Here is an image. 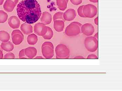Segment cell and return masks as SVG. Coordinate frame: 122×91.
Returning a JSON list of instances; mask_svg holds the SVG:
<instances>
[{
  "instance_id": "6da1fadb",
  "label": "cell",
  "mask_w": 122,
  "mask_h": 91,
  "mask_svg": "<svg viewBox=\"0 0 122 91\" xmlns=\"http://www.w3.org/2000/svg\"><path fill=\"white\" fill-rule=\"evenodd\" d=\"M18 18L26 23H34L41 15V6L36 0H23L18 4L17 8Z\"/></svg>"
},
{
  "instance_id": "7a4b0ae2",
  "label": "cell",
  "mask_w": 122,
  "mask_h": 91,
  "mask_svg": "<svg viewBox=\"0 0 122 91\" xmlns=\"http://www.w3.org/2000/svg\"><path fill=\"white\" fill-rule=\"evenodd\" d=\"M82 25L80 22L74 21L71 22L66 28L65 33L69 36H75L80 34Z\"/></svg>"
},
{
  "instance_id": "3957f363",
  "label": "cell",
  "mask_w": 122,
  "mask_h": 91,
  "mask_svg": "<svg viewBox=\"0 0 122 91\" xmlns=\"http://www.w3.org/2000/svg\"><path fill=\"white\" fill-rule=\"evenodd\" d=\"M42 55L45 59H50L54 56V46L51 41L44 42L41 46Z\"/></svg>"
},
{
  "instance_id": "277c9868",
  "label": "cell",
  "mask_w": 122,
  "mask_h": 91,
  "mask_svg": "<svg viewBox=\"0 0 122 91\" xmlns=\"http://www.w3.org/2000/svg\"><path fill=\"white\" fill-rule=\"evenodd\" d=\"M55 52L57 59H68L69 57V49L65 45L60 44L57 46Z\"/></svg>"
},
{
  "instance_id": "5b68a950",
  "label": "cell",
  "mask_w": 122,
  "mask_h": 91,
  "mask_svg": "<svg viewBox=\"0 0 122 91\" xmlns=\"http://www.w3.org/2000/svg\"><path fill=\"white\" fill-rule=\"evenodd\" d=\"M85 46L86 50L91 52H94L98 48V41L94 36H89L85 40Z\"/></svg>"
},
{
  "instance_id": "8992f818",
  "label": "cell",
  "mask_w": 122,
  "mask_h": 91,
  "mask_svg": "<svg viewBox=\"0 0 122 91\" xmlns=\"http://www.w3.org/2000/svg\"><path fill=\"white\" fill-rule=\"evenodd\" d=\"M83 13L85 18H94L97 14V8L95 5L92 4H88L84 5Z\"/></svg>"
},
{
  "instance_id": "52a82bcc",
  "label": "cell",
  "mask_w": 122,
  "mask_h": 91,
  "mask_svg": "<svg viewBox=\"0 0 122 91\" xmlns=\"http://www.w3.org/2000/svg\"><path fill=\"white\" fill-rule=\"evenodd\" d=\"M13 43L15 45H18L22 43L24 40V35L22 32L18 29L13 31L11 33Z\"/></svg>"
},
{
  "instance_id": "ba28073f",
  "label": "cell",
  "mask_w": 122,
  "mask_h": 91,
  "mask_svg": "<svg viewBox=\"0 0 122 91\" xmlns=\"http://www.w3.org/2000/svg\"><path fill=\"white\" fill-rule=\"evenodd\" d=\"M34 33L38 36H43L45 35L48 30L47 26L42 23H37L34 27Z\"/></svg>"
},
{
  "instance_id": "9c48e42d",
  "label": "cell",
  "mask_w": 122,
  "mask_h": 91,
  "mask_svg": "<svg viewBox=\"0 0 122 91\" xmlns=\"http://www.w3.org/2000/svg\"><path fill=\"white\" fill-rule=\"evenodd\" d=\"M81 31L85 36H91L94 34L95 28L93 25L90 23H86L82 25Z\"/></svg>"
},
{
  "instance_id": "30bf717a",
  "label": "cell",
  "mask_w": 122,
  "mask_h": 91,
  "mask_svg": "<svg viewBox=\"0 0 122 91\" xmlns=\"http://www.w3.org/2000/svg\"><path fill=\"white\" fill-rule=\"evenodd\" d=\"M77 16L76 11L73 9H69L63 13V18L66 21L73 20Z\"/></svg>"
},
{
  "instance_id": "8fae6325",
  "label": "cell",
  "mask_w": 122,
  "mask_h": 91,
  "mask_svg": "<svg viewBox=\"0 0 122 91\" xmlns=\"http://www.w3.org/2000/svg\"><path fill=\"white\" fill-rule=\"evenodd\" d=\"M8 23L10 27L13 29L19 28L20 25V22L19 18L15 16H12L9 18Z\"/></svg>"
},
{
  "instance_id": "7c38bea8",
  "label": "cell",
  "mask_w": 122,
  "mask_h": 91,
  "mask_svg": "<svg viewBox=\"0 0 122 91\" xmlns=\"http://www.w3.org/2000/svg\"><path fill=\"white\" fill-rule=\"evenodd\" d=\"M41 21L45 25L49 24L52 21V15L48 12H44L41 15Z\"/></svg>"
},
{
  "instance_id": "4fadbf2b",
  "label": "cell",
  "mask_w": 122,
  "mask_h": 91,
  "mask_svg": "<svg viewBox=\"0 0 122 91\" xmlns=\"http://www.w3.org/2000/svg\"><path fill=\"white\" fill-rule=\"evenodd\" d=\"M16 5L11 0H6L4 4L3 8L5 12H11L13 11Z\"/></svg>"
},
{
  "instance_id": "5bb4252c",
  "label": "cell",
  "mask_w": 122,
  "mask_h": 91,
  "mask_svg": "<svg viewBox=\"0 0 122 91\" xmlns=\"http://www.w3.org/2000/svg\"><path fill=\"white\" fill-rule=\"evenodd\" d=\"M25 53L28 58L33 59L36 55L37 50L34 47H30L25 49Z\"/></svg>"
},
{
  "instance_id": "9a60e30c",
  "label": "cell",
  "mask_w": 122,
  "mask_h": 91,
  "mask_svg": "<svg viewBox=\"0 0 122 91\" xmlns=\"http://www.w3.org/2000/svg\"><path fill=\"white\" fill-rule=\"evenodd\" d=\"M20 29L22 32L25 35L31 34L33 32V26L30 24L26 23H24L21 24Z\"/></svg>"
},
{
  "instance_id": "2e32d148",
  "label": "cell",
  "mask_w": 122,
  "mask_h": 91,
  "mask_svg": "<svg viewBox=\"0 0 122 91\" xmlns=\"http://www.w3.org/2000/svg\"><path fill=\"white\" fill-rule=\"evenodd\" d=\"M65 26V21L62 20H56L54 21V28L57 32L63 31Z\"/></svg>"
},
{
  "instance_id": "e0dca14e",
  "label": "cell",
  "mask_w": 122,
  "mask_h": 91,
  "mask_svg": "<svg viewBox=\"0 0 122 91\" xmlns=\"http://www.w3.org/2000/svg\"><path fill=\"white\" fill-rule=\"evenodd\" d=\"M1 47L2 50L7 52L12 51L14 49V46L11 41L2 42L1 45Z\"/></svg>"
},
{
  "instance_id": "ac0fdd59",
  "label": "cell",
  "mask_w": 122,
  "mask_h": 91,
  "mask_svg": "<svg viewBox=\"0 0 122 91\" xmlns=\"http://www.w3.org/2000/svg\"><path fill=\"white\" fill-rule=\"evenodd\" d=\"M58 8L59 10L64 11L67 7L69 0H56Z\"/></svg>"
},
{
  "instance_id": "d6986e66",
  "label": "cell",
  "mask_w": 122,
  "mask_h": 91,
  "mask_svg": "<svg viewBox=\"0 0 122 91\" xmlns=\"http://www.w3.org/2000/svg\"><path fill=\"white\" fill-rule=\"evenodd\" d=\"M38 41V38L37 36L34 33L28 35L27 37V42L30 45H35L37 43Z\"/></svg>"
},
{
  "instance_id": "ffe728a7",
  "label": "cell",
  "mask_w": 122,
  "mask_h": 91,
  "mask_svg": "<svg viewBox=\"0 0 122 91\" xmlns=\"http://www.w3.org/2000/svg\"><path fill=\"white\" fill-rule=\"evenodd\" d=\"M10 38V35L7 32L4 30L0 31V41L7 42L9 41Z\"/></svg>"
},
{
  "instance_id": "44dd1931",
  "label": "cell",
  "mask_w": 122,
  "mask_h": 91,
  "mask_svg": "<svg viewBox=\"0 0 122 91\" xmlns=\"http://www.w3.org/2000/svg\"><path fill=\"white\" fill-rule=\"evenodd\" d=\"M48 30L45 35L43 36L42 37L46 40H51L52 38L54 35L52 29L50 27L47 26Z\"/></svg>"
},
{
  "instance_id": "7402d4cb",
  "label": "cell",
  "mask_w": 122,
  "mask_h": 91,
  "mask_svg": "<svg viewBox=\"0 0 122 91\" xmlns=\"http://www.w3.org/2000/svg\"><path fill=\"white\" fill-rule=\"evenodd\" d=\"M8 19L7 13L3 10H0V23H4L6 22Z\"/></svg>"
},
{
  "instance_id": "603a6c76",
  "label": "cell",
  "mask_w": 122,
  "mask_h": 91,
  "mask_svg": "<svg viewBox=\"0 0 122 91\" xmlns=\"http://www.w3.org/2000/svg\"><path fill=\"white\" fill-rule=\"evenodd\" d=\"M63 13L61 12H57L53 16V19L54 21L56 20H62L65 21L63 18Z\"/></svg>"
},
{
  "instance_id": "cb8c5ba5",
  "label": "cell",
  "mask_w": 122,
  "mask_h": 91,
  "mask_svg": "<svg viewBox=\"0 0 122 91\" xmlns=\"http://www.w3.org/2000/svg\"><path fill=\"white\" fill-rule=\"evenodd\" d=\"M84 5H81L77 9V13L79 16L82 18H85L83 13V8Z\"/></svg>"
},
{
  "instance_id": "d4e9b609",
  "label": "cell",
  "mask_w": 122,
  "mask_h": 91,
  "mask_svg": "<svg viewBox=\"0 0 122 91\" xmlns=\"http://www.w3.org/2000/svg\"><path fill=\"white\" fill-rule=\"evenodd\" d=\"M15 58V55L12 52L8 53L3 57L4 59H14Z\"/></svg>"
},
{
  "instance_id": "484cf974",
  "label": "cell",
  "mask_w": 122,
  "mask_h": 91,
  "mask_svg": "<svg viewBox=\"0 0 122 91\" xmlns=\"http://www.w3.org/2000/svg\"><path fill=\"white\" fill-rule=\"evenodd\" d=\"M19 57L20 59H28V57L25 53V49H22L20 51L19 53Z\"/></svg>"
},
{
  "instance_id": "4316f807",
  "label": "cell",
  "mask_w": 122,
  "mask_h": 91,
  "mask_svg": "<svg viewBox=\"0 0 122 91\" xmlns=\"http://www.w3.org/2000/svg\"><path fill=\"white\" fill-rule=\"evenodd\" d=\"M70 1L73 5H78L82 3V0H70Z\"/></svg>"
},
{
  "instance_id": "83f0119b",
  "label": "cell",
  "mask_w": 122,
  "mask_h": 91,
  "mask_svg": "<svg viewBox=\"0 0 122 91\" xmlns=\"http://www.w3.org/2000/svg\"><path fill=\"white\" fill-rule=\"evenodd\" d=\"M87 59H98V57L94 54H90L88 55Z\"/></svg>"
},
{
  "instance_id": "f1b7e54d",
  "label": "cell",
  "mask_w": 122,
  "mask_h": 91,
  "mask_svg": "<svg viewBox=\"0 0 122 91\" xmlns=\"http://www.w3.org/2000/svg\"><path fill=\"white\" fill-rule=\"evenodd\" d=\"M4 57V54H3V51L0 45V59H3Z\"/></svg>"
},
{
  "instance_id": "f546056e",
  "label": "cell",
  "mask_w": 122,
  "mask_h": 91,
  "mask_svg": "<svg viewBox=\"0 0 122 91\" xmlns=\"http://www.w3.org/2000/svg\"><path fill=\"white\" fill-rule=\"evenodd\" d=\"M94 22L95 24L96 25H98V17H97L94 20Z\"/></svg>"
},
{
  "instance_id": "4dcf8cb0",
  "label": "cell",
  "mask_w": 122,
  "mask_h": 91,
  "mask_svg": "<svg viewBox=\"0 0 122 91\" xmlns=\"http://www.w3.org/2000/svg\"><path fill=\"white\" fill-rule=\"evenodd\" d=\"M74 59H85V58H84L82 56H75V57L74 58Z\"/></svg>"
},
{
  "instance_id": "1f68e13d",
  "label": "cell",
  "mask_w": 122,
  "mask_h": 91,
  "mask_svg": "<svg viewBox=\"0 0 122 91\" xmlns=\"http://www.w3.org/2000/svg\"><path fill=\"white\" fill-rule=\"evenodd\" d=\"M90 2L93 3H97L98 1V0H89Z\"/></svg>"
},
{
  "instance_id": "d6a6232c",
  "label": "cell",
  "mask_w": 122,
  "mask_h": 91,
  "mask_svg": "<svg viewBox=\"0 0 122 91\" xmlns=\"http://www.w3.org/2000/svg\"><path fill=\"white\" fill-rule=\"evenodd\" d=\"M11 0L13 1L16 5L17 4V3L18 2V1H19V0Z\"/></svg>"
},
{
  "instance_id": "836d02e7",
  "label": "cell",
  "mask_w": 122,
  "mask_h": 91,
  "mask_svg": "<svg viewBox=\"0 0 122 91\" xmlns=\"http://www.w3.org/2000/svg\"><path fill=\"white\" fill-rule=\"evenodd\" d=\"M35 59H44V58H43L42 57L38 56H36V57H35Z\"/></svg>"
},
{
  "instance_id": "e575fe53",
  "label": "cell",
  "mask_w": 122,
  "mask_h": 91,
  "mask_svg": "<svg viewBox=\"0 0 122 91\" xmlns=\"http://www.w3.org/2000/svg\"><path fill=\"white\" fill-rule=\"evenodd\" d=\"M94 36L98 40V33H96V34Z\"/></svg>"
},
{
  "instance_id": "d590c367",
  "label": "cell",
  "mask_w": 122,
  "mask_h": 91,
  "mask_svg": "<svg viewBox=\"0 0 122 91\" xmlns=\"http://www.w3.org/2000/svg\"><path fill=\"white\" fill-rule=\"evenodd\" d=\"M5 0H0V5L3 4Z\"/></svg>"
}]
</instances>
